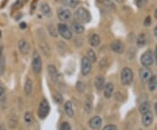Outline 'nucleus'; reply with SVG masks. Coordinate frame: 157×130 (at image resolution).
Listing matches in <instances>:
<instances>
[{
    "label": "nucleus",
    "instance_id": "f257e3e1",
    "mask_svg": "<svg viewBox=\"0 0 157 130\" xmlns=\"http://www.w3.org/2000/svg\"><path fill=\"white\" fill-rule=\"evenodd\" d=\"M76 17L82 24L88 23L91 20V14L84 7H79L76 12Z\"/></svg>",
    "mask_w": 157,
    "mask_h": 130
},
{
    "label": "nucleus",
    "instance_id": "f03ea898",
    "mask_svg": "<svg viewBox=\"0 0 157 130\" xmlns=\"http://www.w3.org/2000/svg\"><path fill=\"white\" fill-rule=\"evenodd\" d=\"M133 72L130 68L128 67H125L122 69L121 73H120V79H121V83L125 86L130 85L131 82L133 81Z\"/></svg>",
    "mask_w": 157,
    "mask_h": 130
},
{
    "label": "nucleus",
    "instance_id": "7ed1b4c3",
    "mask_svg": "<svg viewBox=\"0 0 157 130\" xmlns=\"http://www.w3.org/2000/svg\"><path fill=\"white\" fill-rule=\"evenodd\" d=\"M50 105L49 102L46 101V100H43L39 106V112H38V115H39V119L41 120H44L45 118H46V116L49 115L50 113Z\"/></svg>",
    "mask_w": 157,
    "mask_h": 130
},
{
    "label": "nucleus",
    "instance_id": "20e7f679",
    "mask_svg": "<svg viewBox=\"0 0 157 130\" xmlns=\"http://www.w3.org/2000/svg\"><path fill=\"white\" fill-rule=\"evenodd\" d=\"M32 70L36 74H39L41 73L42 70V59L41 57L37 52H34L32 56Z\"/></svg>",
    "mask_w": 157,
    "mask_h": 130
},
{
    "label": "nucleus",
    "instance_id": "39448f33",
    "mask_svg": "<svg viewBox=\"0 0 157 130\" xmlns=\"http://www.w3.org/2000/svg\"><path fill=\"white\" fill-rule=\"evenodd\" d=\"M58 32L65 39H71L73 37V32L70 28L63 23L58 25Z\"/></svg>",
    "mask_w": 157,
    "mask_h": 130
},
{
    "label": "nucleus",
    "instance_id": "423d86ee",
    "mask_svg": "<svg viewBox=\"0 0 157 130\" xmlns=\"http://www.w3.org/2000/svg\"><path fill=\"white\" fill-rule=\"evenodd\" d=\"M141 63L144 67H147L153 65L154 63V57L150 51H147L141 57Z\"/></svg>",
    "mask_w": 157,
    "mask_h": 130
},
{
    "label": "nucleus",
    "instance_id": "0eeeda50",
    "mask_svg": "<svg viewBox=\"0 0 157 130\" xmlns=\"http://www.w3.org/2000/svg\"><path fill=\"white\" fill-rule=\"evenodd\" d=\"M92 70V62L87 57H83L81 59V73L84 76L89 74Z\"/></svg>",
    "mask_w": 157,
    "mask_h": 130
},
{
    "label": "nucleus",
    "instance_id": "6e6552de",
    "mask_svg": "<svg viewBox=\"0 0 157 130\" xmlns=\"http://www.w3.org/2000/svg\"><path fill=\"white\" fill-rule=\"evenodd\" d=\"M58 18L62 22L69 21L72 18V12L68 9L64 8V7L59 8L58 11Z\"/></svg>",
    "mask_w": 157,
    "mask_h": 130
},
{
    "label": "nucleus",
    "instance_id": "1a4fd4ad",
    "mask_svg": "<svg viewBox=\"0 0 157 130\" xmlns=\"http://www.w3.org/2000/svg\"><path fill=\"white\" fill-rule=\"evenodd\" d=\"M101 125H102V120L100 116H93L89 120V126L92 129H100L101 128Z\"/></svg>",
    "mask_w": 157,
    "mask_h": 130
},
{
    "label": "nucleus",
    "instance_id": "9d476101",
    "mask_svg": "<svg viewBox=\"0 0 157 130\" xmlns=\"http://www.w3.org/2000/svg\"><path fill=\"white\" fill-rule=\"evenodd\" d=\"M48 73H49V76L52 79V81L57 83L59 81V73H58V70L56 68V66L53 65H48Z\"/></svg>",
    "mask_w": 157,
    "mask_h": 130
},
{
    "label": "nucleus",
    "instance_id": "9b49d317",
    "mask_svg": "<svg viewBox=\"0 0 157 130\" xmlns=\"http://www.w3.org/2000/svg\"><path fill=\"white\" fill-rule=\"evenodd\" d=\"M111 48H112V50L114 52H116V53H119V54H120V53H122V52H124V45L120 40L114 41L111 44Z\"/></svg>",
    "mask_w": 157,
    "mask_h": 130
},
{
    "label": "nucleus",
    "instance_id": "f8f14e48",
    "mask_svg": "<svg viewBox=\"0 0 157 130\" xmlns=\"http://www.w3.org/2000/svg\"><path fill=\"white\" fill-rule=\"evenodd\" d=\"M151 77H152V73L148 68L143 67L140 69V78L142 81H147Z\"/></svg>",
    "mask_w": 157,
    "mask_h": 130
},
{
    "label": "nucleus",
    "instance_id": "ddd939ff",
    "mask_svg": "<svg viewBox=\"0 0 157 130\" xmlns=\"http://www.w3.org/2000/svg\"><path fill=\"white\" fill-rule=\"evenodd\" d=\"M41 13L45 16V17H51L52 16V9L50 7V5L47 3H41L39 5Z\"/></svg>",
    "mask_w": 157,
    "mask_h": 130
},
{
    "label": "nucleus",
    "instance_id": "4468645a",
    "mask_svg": "<svg viewBox=\"0 0 157 130\" xmlns=\"http://www.w3.org/2000/svg\"><path fill=\"white\" fill-rule=\"evenodd\" d=\"M71 27H72V30L73 32H74L75 33L77 34H81L84 32L85 31V27L83 26V25L81 23H79L78 21H74L72 23L71 25Z\"/></svg>",
    "mask_w": 157,
    "mask_h": 130
},
{
    "label": "nucleus",
    "instance_id": "2eb2a0df",
    "mask_svg": "<svg viewBox=\"0 0 157 130\" xmlns=\"http://www.w3.org/2000/svg\"><path fill=\"white\" fill-rule=\"evenodd\" d=\"M114 90V86L113 83H107L104 87V96L105 98L109 99L112 97L113 93Z\"/></svg>",
    "mask_w": 157,
    "mask_h": 130
},
{
    "label": "nucleus",
    "instance_id": "dca6fc26",
    "mask_svg": "<svg viewBox=\"0 0 157 130\" xmlns=\"http://www.w3.org/2000/svg\"><path fill=\"white\" fill-rule=\"evenodd\" d=\"M153 120H154V116H153V114L151 112L145 113L143 116H142V123H143L145 127H148L152 124Z\"/></svg>",
    "mask_w": 157,
    "mask_h": 130
},
{
    "label": "nucleus",
    "instance_id": "f3484780",
    "mask_svg": "<svg viewBox=\"0 0 157 130\" xmlns=\"http://www.w3.org/2000/svg\"><path fill=\"white\" fill-rule=\"evenodd\" d=\"M18 49L19 51L22 52V53H28L29 51H30V46L29 44L26 42L25 39H21L18 41Z\"/></svg>",
    "mask_w": 157,
    "mask_h": 130
},
{
    "label": "nucleus",
    "instance_id": "a211bd4d",
    "mask_svg": "<svg viewBox=\"0 0 157 130\" xmlns=\"http://www.w3.org/2000/svg\"><path fill=\"white\" fill-rule=\"evenodd\" d=\"M64 109H65V114L68 117L73 118L74 115V111L73 109V104L71 101H66L64 105Z\"/></svg>",
    "mask_w": 157,
    "mask_h": 130
},
{
    "label": "nucleus",
    "instance_id": "6ab92c4d",
    "mask_svg": "<svg viewBox=\"0 0 157 130\" xmlns=\"http://www.w3.org/2000/svg\"><path fill=\"white\" fill-rule=\"evenodd\" d=\"M94 85H95V87L101 91L104 88V85H105V79L102 77V76H97L95 78V80H94Z\"/></svg>",
    "mask_w": 157,
    "mask_h": 130
},
{
    "label": "nucleus",
    "instance_id": "aec40b11",
    "mask_svg": "<svg viewBox=\"0 0 157 130\" xmlns=\"http://www.w3.org/2000/svg\"><path fill=\"white\" fill-rule=\"evenodd\" d=\"M157 87V77L152 76L148 80V89L149 91L153 92L156 89Z\"/></svg>",
    "mask_w": 157,
    "mask_h": 130
},
{
    "label": "nucleus",
    "instance_id": "412c9836",
    "mask_svg": "<svg viewBox=\"0 0 157 130\" xmlns=\"http://www.w3.org/2000/svg\"><path fill=\"white\" fill-rule=\"evenodd\" d=\"M101 43V38L98 34H92L90 38V45L92 47H97Z\"/></svg>",
    "mask_w": 157,
    "mask_h": 130
},
{
    "label": "nucleus",
    "instance_id": "4be33fe9",
    "mask_svg": "<svg viewBox=\"0 0 157 130\" xmlns=\"http://www.w3.org/2000/svg\"><path fill=\"white\" fill-rule=\"evenodd\" d=\"M32 92V81L28 79L25 83V93L26 95H30Z\"/></svg>",
    "mask_w": 157,
    "mask_h": 130
},
{
    "label": "nucleus",
    "instance_id": "5701e85b",
    "mask_svg": "<svg viewBox=\"0 0 157 130\" xmlns=\"http://www.w3.org/2000/svg\"><path fill=\"white\" fill-rule=\"evenodd\" d=\"M147 43V39H146V35L142 33L138 36L137 38V41H136V44L139 47H143L144 46L146 45Z\"/></svg>",
    "mask_w": 157,
    "mask_h": 130
},
{
    "label": "nucleus",
    "instance_id": "b1692460",
    "mask_svg": "<svg viewBox=\"0 0 157 130\" xmlns=\"http://www.w3.org/2000/svg\"><path fill=\"white\" fill-rule=\"evenodd\" d=\"M149 109H150V106H149L148 102H143L142 104L140 106V107H139V110H140V112L142 115H144L145 113L149 112Z\"/></svg>",
    "mask_w": 157,
    "mask_h": 130
},
{
    "label": "nucleus",
    "instance_id": "393cba45",
    "mask_svg": "<svg viewBox=\"0 0 157 130\" xmlns=\"http://www.w3.org/2000/svg\"><path fill=\"white\" fill-rule=\"evenodd\" d=\"M88 59H89V60L91 61L92 63H93V62H95L96 60H97V56H96V53L94 52L93 50H88L87 51V56Z\"/></svg>",
    "mask_w": 157,
    "mask_h": 130
},
{
    "label": "nucleus",
    "instance_id": "a878e982",
    "mask_svg": "<svg viewBox=\"0 0 157 130\" xmlns=\"http://www.w3.org/2000/svg\"><path fill=\"white\" fill-rule=\"evenodd\" d=\"M86 88H87V86H86V84L84 83V82H82V81H78L77 82V84H76V90L78 92V93H84L85 90H86Z\"/></svg>",
    "mask_w": 157,
    "mask_h": 130
},
{
    "label": "nucleus",
    "instance_id": "bb28decb",
    "mask_svg": "<svg viewBox=\"0 0 157 130\" xmlns=\"http://www.w3.org/2000/svg\"><path fill=\"white\" fill-rule=\"evenodd\" d=\"M6 100V95H5V90L4 87L2 83H0V101L4 102Z\"/></svg>",
    "mask_w": 157,
    "mask_h": 130
},
{
    "label": "nucleus",
    "instance_id": "cd10ccee",
    "mask_svg": "<svg viewBox=\"0 0 157 130\" xmlns=\"http://www.w3.org/2000/svg\"><path fill=\"white\" fill-rule=\"evenodd\" d=\"M40 48L42 49V51L45 53V55L50 56L51 51H50V48H49V46H48V45L46 43H41L40 44Z\"/></svg>",
    "mask_w": 157,
    "mask_h": 130
},
{
    "label": "nucleus",
    "instance_id": "c85d7f7f",
    "mask_svg": "<svg viewBox=\"0 0 157 130\" xmlns=\"http://www.w3.org/2000/svg\"><path fill=\"white\" fill-rule=\"evenodd\" d=\"M62 2L66 6L71 8H74L77 5V2L75 0H62Z\"/></svg>",
    "mask_w": 157,
    "mask_h": 130
},
{
    "label": "nucleus",
    "instance_id": "c756f323",
    "mask_svg": "<svg viewBox=\"0 0 157 130\" xmlns=\"http://www.w3.org/2000/svg\"><path fill=\"white\" fill-rule=\"evenodd\" d=\"M5 69V59L3 56H0V75H3Z\"/></svg>",
    "mask_w": 157,
    "mask_h": 130
},
{
    "label": "nucleus",
    "instance_id": "7c9ffc66",
    "mask_svg": "<svg viewBox=\"0 0 157 130\" xmlns=\"http://www.w3.org/2000/svg\"><path fill=\"white\" fill-rule=\"evenodd\" d=\"M92 101L90 100H87L86 101V104H85V110L86 112L88 114L92 111Z\"/></svg>",
    "mask_w": 157,
    "mask_h": 130
},
{
    "label": "nucleus",
    "instance_id": "2f4dec72",
    "mask_svg": "<svg viewBox=\"0 0 157 130\" xmlns=\"http://www.w3.org/2000/svg\"><path fill=\"white\" fill-rule=\"evenodd\" d=\"M24 118H25V121L27 124H31L32 122V115L30 112H26Z\"/></svg>",
    "mask_w": 157,
    "mask_h": 130
},
{
    "label": "nucleus",
    "instance_id": "473e14b6",
    "mask_svg": "<svg viewBox=\"0 0 157 130\" xmlns=\"http://www.w3.org/2000/svg\"><path fill=\"white\" fill-rule=\"evenodd\" d=\"M134 3L138 8H142L147 3V0H134Z\"/></svg>",
    "mask_w": 157,
    "mask_h": 130
},
{
    "label": "nucleus",
    "instance_id": "72a5a7b5",
    "mask_svg": "<svg viewBox=\"0 0 157 130\" xmlns=\"http://www.w3.org/2000/svg\"><path fill=\"white\" fill-rule=\"evenodd\" d=\"M60 130H71V125L66 122L64 121L61 125H60Z\"/></svg>",
    "mask_w": 157,
    "mask_h": 130
},
{
    "label": "nucleus",
    "instance_id": "f704fd0d",
    "mask_svg": "<svg viewBox=\"0 0 157 130\" xmlns=\"http://www.w3.org/2000/svg\"><path fill=\"white\" fill-rule=\"evenodd\" d=\"M53 99H54V101L57 102V103H62V101H63V98H62V96L59 94V93H57L54 97H53Z\"/></svg>",
    "mask_w": 157,
    "mask_h": 130
},
{
    "label": "nucleus",
    "instance_id": "c9c22d12",
    "mask_svg": "<svg viewBox=\"0 0 157 130\" xmlns=\"http://www.w3.org/2000/svg\"><path fill=\"white\" fill-rule=\"evenodd\" d=\"M103 130H118L117 127L115 125H106Z\"/></svg>",
    "mask_w": 157,
    "mask_h": 130
},
{
    "label": "nucleus",
    "instance_id": "e433bc0d",
    "mask_svg": "<svg viewBox=\"0 0 157 130\" xmlns=\"http://www.w3.org/2000/svg\"><path fill=\"white\" fill-rule=\"evenodd\" d=\"M150 25H151V18L148 16V17H147V18H145V20H144V26H149Z\"/></svg>",
    "mask_w": 157,
    "mask_h": 130
},
{
    "label": "nucleus",
    "instance_id": "4c0bfd02",
    "mask_svg": "<svg viewBox=\"0 0 157 130\" xmlns=\"http://www.w3.org/2000/svg\"><path fill=\"white\" fill-rule=\"evenodd\" d=\"M20 28H21V29H26V23H25V22H22V23H21V24H20Z\"/></svg>",
    "mask_w": 157,
    "mask_h": 130
},
{
    "label": "nucleus",
    "instance_id": "58836bf2",
    "mask_svg": "<svg viewBox=\"0 0 157 130\" xmlns=\"http://www.w3.org/2000/svg\"><path fill=\"white\" fill-rule=\"evenodd\" d=\"M154 33H155V36L157 38V26L155 28V30H154Z\"/></svg>",
    "mask_w": 157,
    "mask_h": 130
},
{
    "label": "nucleus",
    "instance_id": "ea45409f",
    "mask_svg": "<svg viewBox=\"0 0 157 130\" xmlns=\"http://www.w3.org/2000/svg\"><path fill=\"white\" fill-rule=\"evenodd\" d=\"M0 130H5L4 127V125H0Z\"/></svg>",
    "mask_w": 157,
    "mask_h": 130
},
{
    "label": "nucleus",
    "instance_id": "a19ab883",
    "mask_svg": "<svg viewBox=\"0 0 157 130\" xmlns=\"http://www.w3.org/2000/svg\"><path fill=\"white\" fill-rule=\"evenodd\" d=\"M155 111H156V113L157 115V102L155 104Z\"/></svg>",
    "mask_w": 157,
    "mask_h": 130
},
{
    "label": "nucleus",
    "instance_id": "79ce46f5",
    "mask_svg": "<svg viewBox=\"0 0 157 130\" xmlns=\"http://www.w3.org/2000/svg\"><path fill=\"white\" fill-rule=\"evenodd\" d=\"M156 65H157V46H156Z\"/></svg>",
    "mask_w": 157,
    "mask_h": 130
},
{
    "label": "nucleus",
    "instance_id": "37998d69",
    "mask_svg": "<svg viewBox=\"0 0 157 130\" xmlns=\"http://www.w3.org/2000/svg\"><path fill=\"white\" fill-rule=\"evenodd\" d=\"M155 18L157 19V8L156 9V11H155Z\"/></svg>",
    "mask_w": 157,
    "mask_h": 130
},
{
    "label": "nucleus",
    "instance_id": "c03bdc74",
    "mask_svg": "<svg viewBox=\"0 0 157 130\" xmlns=\"http://www.w3.org/2000/svg\"><path fill=\"white\" fill-rule=\"evenodd\" d=\"M0 37H1V32H0Z\"/></svg>",
    "mask_w": 157,
    "mask_h": 130
},
{
    "label": "nucleus",
    "instance_id": "a18cd8bd",
    "mask_svg": "<svg viewBox=\"0 0 157 130\" xmlns=\"http://www.w3.org/2000/svg\"><path fill=\"white\" fill-rule=\"evenodd\" d=\"M106 1H110V0H106Z\"/></svg>",
    "mask_w": 157,
    "mask_h": 130
}]
</instances>
